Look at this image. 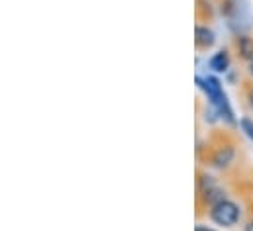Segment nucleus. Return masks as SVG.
I'll list each match as a JSON object with an SVG mask.
<instances>
[{
	"instance_id": "1",
	"label": "nucleus",
	"mask_w": 253,
	"mask_h": 231,
	"mask_svg": "<svg viewBox=\"0 0 253 231\" xmlns=\"http://www.w3.org/2000/svg\"><path fill=\"white\" fill-rule=\"evenodd\" d=\"M196 84L204 92V96L208 98V102L212 104L216 114L220 116V119H224L228 125H236L238 123L234 110H232V104L228 100V94H226V90H224V86H222L218 77H214V75L196 77Z\"/></svg>"
},
{
	"instance_id": "2",
	"label": "nucleus",
	"mask_w": 253,
	"mask_h": 231,
	"mask_svg": "<svg viewBox=\"0 0 253 231\" xmlns=\"http://www.w3.org/2000/svg\"><path fill=\"white\" fill-rule=\"evenodd\" d=\"M208 218L214 226H218L222 230H232L242 220V206L230 198H224L208 208Z\"/></svg>"
},
{
	"instance_id": "3",
	"label": "nucleus",
	"mask_w": 253,
	"mask_h": 231,
	"mask_svg": "<svg viewBox=\"0 0 253 231\" xmlns=\"http://www.w3.org/2000/svg\"><path fill=\"white\" fill-rule=\"evenodd\" d=\"M198 198L206 204V208H210L216 202L224 200L226 198V192L216 182V178H212L210 174H202L200 176V182H198Z\"/></svg>"
},
{
	"instance_id": "4",
	"label": "nucleus",
	"mask_w": 253,
	"mask_h": 231,
	"mask_svg": "<svg viewBox=\"0 0 253 231\" xmlns=\"http://www.w3.org/2000/svg\"><path fill=\"white\" fill-rule=\"evenodd\" d=\"M236 159V149L234 145H220L214 149V153L208 159V167L216 169V171H226Z\"/></svg>"
},
{
	"instance_id": "5",
	"label": "nucleus",
	"mask_w": 253,
	"mask_h": 231,
	"mask_svg": "<svg viewBox=\"0 0 253 231\" xmlns=\"http://www.w3.org/2000/svg\"><path fill=\"white\" fill-rule=\"evenodd\" d=\"M214 43H216V34L208 26L198 24L196 30H194V45H196V49L198 51H208V49L214 47Z\"/></svg>"
},
{
	"instance_id": "6",
	"label": "nucleus",
	"mask_w": 253,
	"mask_h": 231,
	"mask_svg": "<svg viewBox=\"0 0 253 231\" xmlns=\"http://www.w3.org/2000/svg\"><path fill=\"white\" fill-rule=\"evenodd\" d=\"M230 65H232V57H230V51L228 49H220L216 53H212V57L208 59V67L212 69V73L216 75H224L230 71Z\"/></svg>"
},
{
	"instance_id": "7",
	"label": "nucleus",
	"mask_w": 253,
	"mask_h": 231,
	"mask_svg": "<svg viewBox=\"0 0 253 231\" xmlns=\"http://www.w3.org/2000/svg\"><path fill=\"white\" fill-rule=\"evenodd\" d=\"M238 51H240L242 57L250 61V59L253 57V41L250 38H246V36L238 38Z\"/></svg>"
},
{
	"instance_id": "8",
	"label": "nucleus",
	"mask_w": 253,
	"mask_h": 231,
	"mask_svg": "<svg viewBox=\"0 0 253 231\" xmlns=\"http://www.w3.org/2000/svg\"><path fill=\"white\" fill-rule=\"evenodd\" d=\"M240 127H242V131L253 141V119L252 117H242V119H240Z\"/></svg>"
},
{
	"instance_id": "9",
	"label": "nucleus",
	"mask_w": 253,
	"mask_h": 231,
	"mask_svg": "<svg viewBox=\"0 0 253 231\" xmlns=\"http://www.w3.org/2000/svg\"><path fill=\"white\" fill-rule=\"evenodd\" d=\"M246 100H248L250 110L253 112V84H250V86H248V90H246Z\"/></svg>"
},
{
	"instance_id": "10",
	"label": "nucleus",
	"mask_w": 253,
	"mask_h": 231,
	"mask_svg": "<svg viewBox=\"0 0 253 231\" xmlns=\"http://www.w3.org/2000/svg\"><path fill=\"white\" fill-rule=\"evenodd\" d=\"M194 231H216V230H212V228H208V226H202V224H198V226L194 228Z\"/></svg>"
},
{
	"instance_id": "11",
	"label": "nucleus",
	"mask_w": 253,
	"mask_h": 231,
	"mask_svg": "<svg viewBox=\"0 0 253 231\" xmlns=\"http://www.w3.org/2000/svg\"><path fill=\"white\" fill-rule=\"evenodd\" d=\"M248 73H250V77H252V80H253V57L248 61Z\"/></svg>"
},
{
	"instance_id": "12",
	"label": "nucleus",
	"mask_w": 253,
	"mask_h": 231,
	"mask_svg": "<svg viewBox=\"0 0 253 231\" xmlns=\"http://www.w3.org/2000/svg\"><path fill=\"white\" fill-rule=\"evenodd\" d=\"M244 231H253V220H252V222H248V224H246V228H244Z\"/></svg>"
}]
</instances>
